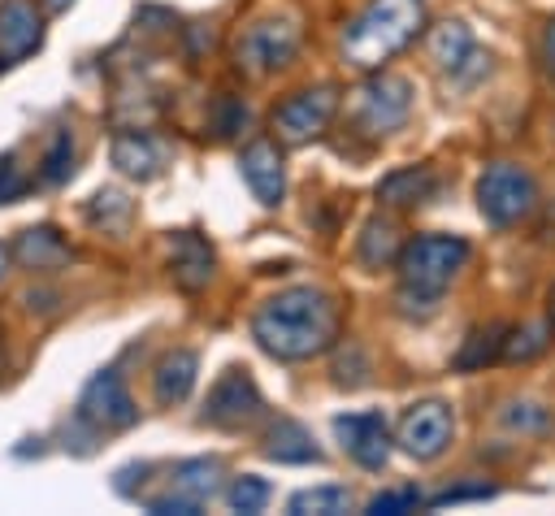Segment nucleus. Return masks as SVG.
Returning <instances> with one entry per match:
<instances>
[{
  "label": "nucleus",
  "instance_id": "nucleus-1",
  "mask_svg": "<svg viewBox=\"0 0 555 516\" xmlns=\"http://www.w3.org/2000/svg\"><path fill=\"white\" fill-rule=\"evenodd\" d=\"M251 338L273 360H312L338 338V308L317 286H291L264 299L251 317Z\"/></svg>",
  "mask_w": 555,
  "mask_h": 516
},
{
  "label": "nucleus",
  "instance_id": "nucleus-2",
  "mask_svg": "<svg viewBox=\"0 0 555 516\" xmlns=\"http://www.w3.org/2000/svg\"><path fill=\"white\" fill-rule=\"evenodd\" d=\"M425 26V0H369L343 35V56L356 69H382Z\"/></svg>",
  "mask_w": 555,
  "mask_h": 516
},
{
  "label": "nucleus",
  "instance_id": "nucleus-3",
  "mask_svg": "<svg viewBox=\"0 0 555 516\" xmlns=\"http://www.w3.org/2000/svg\"><path fill=\"white\" fill-rule=\"evenodd\" d=\"M464 265H468V243L460 234H416L399 251L403 295H416L421 304H429L455 282Z\"/></svg>",
  "mask_w": 555,
  "mask_h": 516
},
{
  "label": "nucleus",
  "instance_id": "nucleus-4",
  "mask_svg": "<svg viewBox=\"0 0 555 516\" xmlns=\"http://www.w3.org/2000/svg\"><path fill=\"white\" fill-rule=\"evenodd\" d=\"M533 204H538V182L529 169L512 160H494L477 178V208L490 225H516L533 212Z\"/></svg>",
  "mask_w": 555,
  "mask_h": 516
},
{
  "label": "nucleus",
  "instance_id": "nucleus-5",
  "mask_svg": "<svg viewBox=\"0 0 555 516\" xmlns=\"http://www.w3.org/2000/svg\"><path fill=\"white\" fill-rule=\"evenodd\" d=\"M334 108H338V91H334L330 82L304 87V91L286 95V100L273 108V130H278L282 143H308V139H317V134L330 126Z\"/></svg>",
  "mask_w": 555,
  "mask_h": 516
},
{
  "label": "nucleus",
  "instance_id": "nucleus-6",
  "mask_svg": "<svg viewBox=\"0 0 555 516\" xmlns=\"http://www.w3.org/2000/svg\"><path fill=\"white\" fill-rule=\"evenodd\" d=\"M295 52H299V26L291 17H264L247 26V35L238 39V65L247 74H273L291 65Z\"/></svg>",
  "mask_w": 555,
  "mask_h": 516
},
{
  "label": "nucleus",
  "instance_id": "nucleus-7",
  "mask_svg": "<svg viewBox=\"0 0 555 516\" xmlns=\"http://www.w3.org/2000/svg\"><path fill=\"white\" fill-rule=\"evenodd\" d=\"M412 113V82L399 74H377L360 87L356 95V117L369 134H390L408 121Z\"/></svg>",
  "mask_w": 555,
  "mask_h": 516
},
{
  "label": "nucleus",
  "instance_id": "nucleus-8",
  "mask_svg": "<svg viewBox=\"0 0 555 516\" xmlns=\"http://www.w3.org/2000/svg\"><path fill=\"white\" fill-rule=\"evenodd\" d=\"M78 416H82L87 425H95L100 434H108V429H130V425L139 421V408H134V399H130V390H126V382H121L117 369H100V373L82 386V395H78Z\"/></svg>",
  "mask_w": 555,
  "mask_h": 516
},
{
  "label": "nucleus",
  "instance_id": "nucleus-9",
  "mask_svg": "<svg viewBox=\"0 0 555 516\" xmlns=\"http://www.w3.org/2000/svg\"><path fill=\"white\" fill-rule=\"evenodd\" d=\"M455 434V416L447 403L438 399H425V403H412L399 421V447L412 455V460H438L447 451Z\"/></svg>",
  "mask_w": 555,
  "mask_h": 516
},
{
  "label": "nucleus",
  "instance_id": "nucleus-10",
  "mask_svg": "<svg viewBox=\"0 0 555 516\" xmlns=\"http://www.w3.org/2000/svg\"><path fill=\"white\" fill-rule=\"evenodd\" d=\"M260 386L251 382L247 369H225L212 390H208V403H204V421L208 425H221V429H234V425H247L256 412H260Z\"/></svg>",
  "mask_w": 555,
  "mask_h": 516
},
{
  "label": "nucleus",
  "instance_id": "nucleus-11",
  "mask_svg": "<svg viewBox=\"0 0 555 516\" xmlns=\"http://www.w3.org/2000/svg\"><path fill=\"white\" fill-rule=\"evenodd\" d=\"M334 438L369 473L386 468V460H390V429H386V416L382 412H347V416H334Z\"/></svg>",
  "mask_w": 555,
  "mask_h": 516
},
{
  "label": "nucleus",
  "instance_id": "nucleus-12",
  "mask_svg": "<svg viewBox=\"0 0 555 516\" xmlns=\"http://www.w3.org/2000/svg\"><path fill=\"white\" fill-rule=\"evenodd\" d=\"M238 173L243 182L251 186V195L264 204V208H278L282 195H286V160H282V147L273 139H251L238 156Z\"/></svg>",
  "mask_w": 555,
  "mask_h": 516
},
{
  "label": "nucleus",
  "instance_id": "nucleus-13",
  "mask_svg": "<svg viewBox=\"0 0 555 516\" xmlns=\"http://www.w3.org/2000/svg\"><path fill=\"white\" fill-rule=\"evenodd\" d=\"M43 43V13L35 0H4L0 4V56L22 61Z\"/></svg>",
  "mask_w": 555,
  "mask_h": 516
},
{
  "label": "nucleus",
  "instance_id": "nucleus-14",
  "mask_svg": "<svg viewBox=\"0 0 555 516\" xmlns=\"http://www.w3.org/2000/svg\"><path fill=\"white\" fill-rule=\"evenodd\" d=\"M212 265H217V256H212V247H208L195 230H178V234L169 238V273H173V282H178L182 291L208 286Z\"/></svg>",
  "mask_w": 555,
  "mask_h": 516
},
{
  "label": "nucleus",
  "instance_id": "nucleus-15",
  "mask_svg": "<svg viewBox=\"0 0 555 516\" xmlns=\"http://www.w3.org/2000/svg\"><path fill=\"white\" fill-rule=\"evenodd\" d=\"M108 156H113L117 173H126V178H134V182H152V178H160V169H165V147H160L152 134H143V130L117 134L113 147H108Z\"/></svg>",
  "mask_w": 555,
  "mask_h": 516
},
{
  "label": "nucleus",
  "instance_id": "nucleus-16",
  "mask_svg": "<svg viewBox=\"0 0 555 516\" xmlns=\"http://www.w3.org/2000/svg\"><path fill=\"white\" fill-rule=\"evenodd\" d=\"M195 377H199V356H195L191 347H178V351L160 356V364H156V373H152V395H156V403H160V408L182 403V399L191 395Z\"/></svg>",
  "mask_w": 555,
  "mask_h": 516
},
{
  "label": "nucleus",
  "instance_id": "nucleus-17",
  "mask_svg": "<svg viewBox=\"0 0 555 516\" xmlns=\"http://www.w3.org/2000/svg\"><path fill=\"white\" fill-rule=\"evenodd\" d=\"M13 256L22 260V269L52 273V269H61V265L69 260V247H65V238H61L52 225H30V230H22V234H17Z\"/></svg>",
  "mask_w": 555,
  "mask_h": 516
},
{
  "label": "nucleus",
  "instance_id": "nucleus-18",
  "mask_svg": "<svg viewBox=\"0 0 555 516\" xmlns=\"http://www.w3.org/2000/svg\"><path fill=\"white\" fill-rule=\"evenodd\" d=\"M264 455L278 460V464H317L321 460V447L312 442V434L291 421V416H278L264 434Z\"/></svg>",
  "mask_w": 555,
  "mask_h": 516
},
{
  "label": "nucleus",
  "instance_id": "nucleus-19",
  "mask_svg": "<svg viewBox=\"0 0 555 516\" xmlns=\"http://www.w3.org/2000/svg\"><path fill=\"white\" fill-rule=\"evenodd\" d=\"M473 56H477V43H473V30L464 22H442V26L429 30V61L438 69H447V74L460 78Z\"/></svg>",
  "mask_w": 555,
  "mask_h": 516
},
{
  "label": "nucleus",
  "instance_id": "nucleus-20",
  "mask_svg": "<svg viewBox=\"0 0 555 516\" xmlns=\"http://www.w3.org/2000/svg\"><path fill=\"white\" fill-rule=\"evenodd\" d=\"M429 195H434V169H425V165H403V169L386 173L377 186V199L390 208H412V204H425Z\"/></svg>",
  "mask_w": 555,
  "mask_h": 516
},
{
  "label": "nucleus",
  "instance_id": "nucleus-21",
  "mask_svg": "<svg viewBox=\"0 0 555 516\" xmlns=\"http://www.w3.org/2000/svg\"><path fill=\"white\" fill-rule=\"evenodd\" d=\"M399 230H395V221H386V217H373L369 225H364V234H360V247H356V256H360V265H369V269H382V265H390V260H399Z\"/></svg>",
  "mask_w": 555,
  "mask_h": 516
},
{
  "label": "nucleus",
  "instance_id": "nucleus-22",
  "mask_svg": "<svg viewBox=\"0 0 555 516\" xmlns=\"http://www.w3.org/2000/svg\"><path fill=\"white\" fill-rule=\"evenodd\" d=\"M217 486H221V460H182L173 468V494L182 499L204 503L208 494H217Z\"/></svg>",
  "mask_w": 555,
  "mask_h": 516
},
{
  "label": "nucleus",
  "instance_id": "nucleus-23",
  "mask_svg": "<svg viewBox=\"0 0 555 516\" xmlns=\"http://www.w3.org/2000/svg\"><path fill=\"white\" fill-rule=\"evenodd\" d=\"M291 516H338L351 512V494L347 486H308L299 494H291Z\"/></svg>",
  "mask_w": 555,
  "mask_h": 516
},
{
  "label": "nucleus",
  "instance_id": "nucleus-24",
  "mask_svg": "<svg viewBox=\"0 0 555 516\" xmlns=\"http://www.w3.org/2000/svg\"><path fill=\"white\" fill-rule=\"evenodd\" d=\"M546 334H551V325H546V321H533V325H525V330H507V338H503V360L525 364V360L542 356V351H546V343H551Z\"/></svg>",
  "mask_w": 555,
  "mask_h": 516
},
{
  "label": "nucleus",
  "instance_id": "nucleus-25",
  "mask_svg": "<svg viewBox=\"0 0 555 516\" xmlns=\"http://www.w3.org/2000/svg\"><path fill=\"white\" fill-rule=\"evenodd\" d=\"M503 338H507L503 325H490V330L468 334V343H464V351L455 356V364H460V369H481L486 360H499V356H503Z\"/></svg>",
  "mask_w": 555,
  "mask_h": 516
},
{
  "label": "nucleus",
  "instance_id": "nucleus-26",
  "mask_svg": "<svg viewBox=\"0 0 555 516\" xmlns=\"http://www.w3.org/2000/svg\"><path fill=\"white\" fill-rule=\"evenodd\" d=\"M225 503L230 512H243V516H256L264 503H269V481L264 477H234V486L225 490Z\"/></svg>",
  "mask_w": 555,
  "mask_h": 516
},
{
  "label": "nucleus",
  "instance_id": "nucleus-27",
  "mask_svg": "<svg viewBox=\"0 0 555 516\" xmlns=\"http://www.w3.org/2000/svg\"><path fill=\"white\" fill-rule=\"evenodd\" d=\"M503 425L520 429V434H542L551 425V412L542 403H533V399H516V403L503 408Z\"/></svg>",
  "mask_w": 555,
  "mask_h": 516
},
{
  "label": "nucleus",
  "instance_id": "nucleus-28",
  "mask_svg": "<svg viewBox=\"0 0 555 516\" xmlns=\"http://www.w3.org/2000/svg\"><path fill=\"white\" fill-rule=\"evenodd\" d=\"M69 173H74V139H69V130H56L52 147L43 156V182H65Z\"/></svg>",
  "mask_w": 555,
  "mask_h": 516
},
{
  "label": "nucleus",
  "instance_id": "nucleus-29",
  "mask_svg": "<svg viewBox=\"0 0 555 516\" xmlns=\"http://www.w3.org/2000/svg\"><path fill=\"white\" fill-rule=\"evenodd\" d=\"M416 507H421L416 486H390V490L369 499V516H399V512H416Z\"/></svg>",
  "mask_w": 555,
  "mask_h": 516
},
{
  "label": "nucleus",
  "instance_id": "nucleus-30",
  "mask_svg": "<svg viewBox=\"0 0 555 516\" xmlns=\"http://www.w3.org/2000/svg\"><path fill=\"white\" fill-rule=\"evenodd\" d=\"M108 212H117V217L126 221V217H130V199H126L121 191H100L95 204H91V221H104V225H108Z\"/></svg>",
  "mask_w": 555,
  "mask_h": 516
},
{
  "label": "nucleus",
  "instance_id": "nucleus-31",
  "mask_svg": "<svg viewBox=\"0 0 555 516\" xmlns=\"http://www.w3.org/2000/svg\"><path fill=\"white\" fill-rule=\"evenodd\" d=\"M464 499H494V486L490 481H477V486H451L434 499V507H447V503H464Z\"/></svg>",
  "mask_w": 555,
  "mask_h": 516
},
{
  "label": "nucleus",
  "instance_id": "nucleus-32",
  "mask_svg": "<svg viewBox=\"0 0 555 516\" xmlns=\"http://www.w3.org/2000/svg\"><path fill=\"white\" fill-rule=\"evenodd\" d=\"M22 191H26V178L17 173L13 160H4V165H0V199H17Z\"/></svg>",
  "mask_w": 555,
  "mask_h": 516
},
{
  "label": "nucleus",
  "instance_id": "nucleus-33",
  "mask_svg": "<svg viewBox=\"0 0 555 516\" xmlns=\"http://www.w3.org/2000/svg\"><path fill=\"white\" fill-rule=\"evenodd\" d=\"M542 69L555 74V17H551L546 30H542Z\"/></svg>",
  "mask_w": 555,
  "mask_h": 516
},
{
  "label": "nucleus",
  "instance_id": "nucleus-34",
  "mask_svg": "<svg viewBox=\"0 0 555 516\" xmlns=\"http://www.w3.org/2000/svg\"><path fill=\"white\" fill-rule=\"evenodd\" d=\"M39 4H43V9H48V13H65V9H69V4H74V0H39Z\"/></svg>",
  "mask_w": 555,
  "mask_h": 516
},
{
  "label": "nucleus",
  "instance_id": "nucleus-35",
  "mask_svg": "<svg viewBox=\"0 0 555 516\" xmlns=\"http://www.w3.org/2000/svg\"><path fill=\"white\" fill-rule=\"evenodd\" d=\"M4 265H9V251L0 247V278H4Z\"/></svg>",
  "mask_w": 555,
  "mask_h": 516
},
{
  "label": "nucleus",
  "instance_id": "nucleus-36",
  "mask_svg": "<svg viewBox=\"0 0 555 516\" xmlns=\"http://www.w3.org/2000/svg\"><path fill=\"white\" fill-rule=\"evenodd\" d=\"M551 317H555V299H551Z\"/></svg>",
  "mask_w": 555,
  "mask_h": 516
},
{
  "label": "nucleus",
  "instance_id": "nucleus-37",
  "mask_svg": "<svg viewBox=\"0 0 555 516\" xmlns=\"http://www.w3.org/2000/svg\"><path fill=\"white\" fill-rule=\"evenodd\" d=\"M0 65H4V56H0Z\"/></svg>",
  "mask_w": 555,
  "mask_h": 516
}]
</instances>
